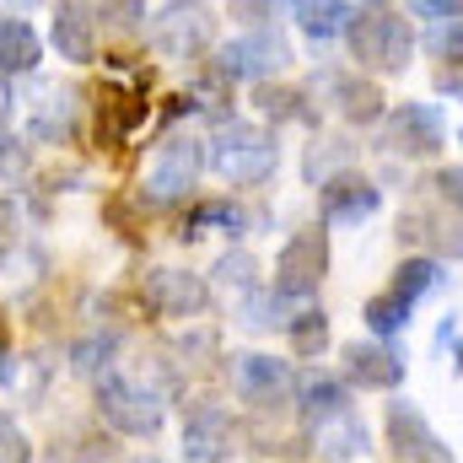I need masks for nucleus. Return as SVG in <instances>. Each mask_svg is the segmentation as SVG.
Instances as JSON below:
<instances>
[{
    "label": "nucleus",
    "instance_id": "obj_1",
    "mask_svg": "<svg viewBox=\"0 0 463 463\" xmlns=\"http://www.w3.org/2000/svg\"><path fill=\"white\" fill-rule=\"evenodd\" d=\"M275 162H280L275 135L259 129V124H242V118L222 124L216 140L205 146V167H211L216 178H227V184H264V178L275 173Z\"/></svg>",
    "mask_w": 463,
    "mask_h": 463
},
{
    "label": "nucleus",
    "instance_id": "obj_2",
    "mask_svg": "<svg viewBox=\"0 0 463 463\" xmlns=\"http://www.w3.org/2000/svg\"><path fill=\"white\" fill-rule=\"evenodd\" d=\"M350 54L361 71H377V76H399L415 54V27L399 16V11H366V16H350L345 27Z\"/></svg>",
    "mask_w": 463,
    "mask_h": 463
},
{
    "label": "nucleus",
    "instance_id": "obj_3",
    "mask_svg": "<svg viewBox=\"0 0 463 463\" xmlns=\"http://www.w3.org/2000/svg\"><path fill=\"white\" fill-rule=\"evenodd\" d=\"M98 415L114 426L118 437H156L167 410H162V393L146 388L140 377H124V372H103L98 377Z\"/></svg>",
    "mask_w": 463,
    "mask_h": 463
},
{
    "label": "nucleus",
    "instance_id": "obj_4",
    "mask_svg": "<svg viewBox=\"0 0 463 463\" xmlns=\"http://www.w3.org/2000/svg\"><path fill=\"white\" fill-rule=\"evenodd\" d=\"M324 275H329V232L318 227L291 232L280 242V253H275V297L307 302V297H318Z\"/></svg>",
    "mask_w": 463,
    "mask_h": 463
},
{
    "label": "nucleus",
    "instance_id": "obj_5",
    "mask_svg": "<svg viewBox=\"0 0 463 463\" xmlns=\"http://www.w3.org/2000/svg\"><path fill=\"white\" fill-rule=\"evenodd\" d=\"M151 43L167 60H194V54H205L216 43V16L200 0H173L167 11L151 16Z\"/></svg>",
    "mask_w": 463,
    "mask_h": 463
},
{
    "label": "nucleus",
    "instance_id": "obj_6",
    "mask_svg": "<svg viewBox=\"0 0 463 463\" xmlns=\"http://www.w3.org/2000/svg\"><path fill=\"white\" fill-rule=\"evenodd\" d=\"M200 167H205V140L194 135H167L146 167V189L151 200H184L194 184H200Z\"/></svg>",
    "mask_w": 463,
    "mask_h": 463
},
{
    "label": "nucleus",
    "instance_id": "obj_7",
    "mask_svg": "<svg viewBox=\"0 0 463 463\" xmlns=\"http://www.w3.org/2000/svg\"><path fill=\"white\" fill-rule=\"evenodd\" d=\"M388 448H393L399 463H453V448L437 437V426L410 399H393L388 404Z\"/></svg>",
    "mask_w": 463,
    "mask_h": 463
},
{
    "label": "nucleus",
    "instance_id": "obj_8",
    "mask_svg": "<svg viewBox=\"0 0 463 463\" xmlns=\"http://www.w3.org/2000/svg\"><path fill=\"white\" fill-rule=\"evenodd\" d=\"M291 65V43L275 33V27H253L248 38H237V43H227L222 49V76L227 81H237V76H248V81H269V76H280Z\"/></svg>",
    "mask_w": 463,
    "mask_h": 463
},
{
    "label": "nucleus",
    "instance_id": "obj_9",
    "mask_svg": "<svg viewBox=\"0 0 463 463\" xmlns=\"http://www.w3.org/2000/svg\"><path fill=\"white\" fill-rule=\"evenodd\" d=\"M140 297H146V307L162 313V318H200V313L211 307V286H205V275H194V269H151V275L140 280Z\"/></svg>",
    "mask_w": 463,
    "mask_h": 463
},
{
    "label": "nucleus",
    "instance_id": "obj_10",
    "mask_svg": "<svg viewBox=\"0 0 463 463\" xmlns=\"http://www.w3.org/2000/svg\"><path fill=\"white\" fill-rule=\"evenodd\" d=\"M388 146L404 156H437L448 146V118L431 103H399L388 114Z\"/></svg>",
    "mask_w": 463,
    "mask_h": 463
},
{
    "label": "nucleus",
    "instance_id": "obj_11",
    "mask_svg": "<svg viewBox=\"0 0 463 463\" xmlns=\"http://www.w3.org/2000/svg\"><path fill=\"white\" fill-rule=\"evenodd\" d=\"M318 205H324V222H329V227H361V222L377 216L383 189H377L372 178H361V173H340V178H329V184L318 189Z\"/></svg>",
    "mask_w": 463,
    "mask_h": 463
},
{
    "label": "nucleus",
    "instance_id": "obj_12",
    "mask_svg": "<svg viewBox=\"0 0 463 463\" xmlns=\"http://www.w3.org/2000/svg\"><path fill=\"white\" fill-rule=\"evenodd\" d=\"M232 383H237V393H242L248 404L269 410V404H280V399L291 393V366L275 361V355H264V350H248V355L232 361Z\"/></svg>",
    "mask_w": 463,
    "mask_h": 463
},
{
    "label": "nucleus",
    "instance_id": "obj_13",
    "mask_svg": "<svg viewBox=\"0 0 463 463\" xmlns=\"http://www.w3.org/2000/svg\"><path fill=\"white\" fill-rule=\"evenodd\" d=\"M49 38H54L60 60L92 65V60H98V16H92V5H87V0H60V5H54Z\"/></svg>",
    "mask_w": 463,
    "mask_h": 463
},
{
    "label": "nucleus",
    "instance_id": "obj_14",
    "mask_svg": "<svg viewBox=\"0 0 463 463\" xmlns=\"http://www.w3.org/2000/svg\"><path fill=\"white\" fill-rule=\"evenodd\" d=\"M227 437H232V415L216 404V399H194V404L184 410V453H189L194 463L222 458Z\"/></svg>",
    "mask_w": 463,
    "mask_h": 463
},
{
    "label": "nucleus",
    "instance_id": "obj_15",
    "mask_svg": "<svg viewBox=\"0 0 463 463\" xmlns=\"http://www.w3.org/2000/svg\"><path fill=\"white\" fill-rule=\"evenodd\" d=\"M345 377L355 388H372V393H388V388H399L404 383V350L393 345H345Z\"/></svg>",
    "mask_w": 463,
    "mask_h": 463
},
{
    "label": "nucleus",
    "instance_id": "obj_16",
    "mask_svg": "<svg viewBox=\"0 0 463 463\" xmlns=\"http://www.w3.org/2000/svg\"><path fill=\"white\" fill-rule=\"evenodd\" d=\"M291 393L307 420H329V415L350 410V383L335 372H302V377H291Z\"/></svg>",
    "mask_w": 463,
    "mask_h": 463
},
{
    "label": "nucleus",
    "instance_id": "obj_17",
    "mask_svg": "<svg viewBox=\"0 0 463 463\" xmlns=\"http://www.w3.org/2000/svg\"><path fill=\"white\" fill-rule=\"evenodd\" d=\"M313 448L329 463L361 458V453H366V426L355 420V410H340V415H329V420H313Z\"/></svg>",
    "mask_w": 463,
    "mask_h": 463
},
{
    "label": "nucleus",
    "instance_id": "obj_18",
    "mask_svg": "<svg viewBox=\"0 0 463 463\" xmlns=\"http://www.w3.org/2000/svg\"><path fill=\"white\" fill-rule=\"evenodd\" d=\"M38 60H43L38 33H33L22 16H5V11H0V76H27Z\"/></svg>",
    "mask_w": 463,
    "mask_h": 463
},
{
    "label": "nucleus",
    "instance_id": "obj_19",
    "mask_svg": "<svg viewBox=\"0 0 463 463\" xmlns=\"http://www.w3.org/2000/svg\"><path fill=\"white\" fill-rule=\"evenodd\" d=\"M329 92H335V109H340L350 124H377V118H383V92H377L372 81H361V76H335Z\"/></svg>",
    "mask_w": 463,
    "mask_h": 463
},
{
    "label": "nucleus",
    "instance_id": "obj_20",
    "mask_svg": "<svg viewBox=\"0 0 463 463\" xmlns=\"http://www.w3.org/2000/svg\"><path fill=\"white\" fill-rule=\"evenodd\" d=\"M350 11L345 0H297V27L307 33V38H318V43H329V38H340L350 27Z\"/></svg>",
    "mask_w": 463,
    "mask_h": 463
},
{
    "label": "nucleus",
    "instance_id": "obj_21",
    "mask_svg": "<svg viewBox=\"0 0 463 463\" xmlns=\"http://www.w3.org/2000/svg\"><path fill=\"white\" fill-rule=\"evenodd\" d=\"M410 307H415V302H404L399 291H377V297H366V307H361V324H366L377 340H393V335L410 324Z\"/></svg>",
    "mask_w": 463,
    "mask_h": 463
},
{
    "label": "nucleus",
    "instance_id": "obj_22",
    "mask_svg": "<svg viewBox=\"0 0 463 463\" xmlns=\"http://www.w3.org/2000/svg\"><path fill=\"white\" fill-rule=\"evenodd\" d=\"M404 237H426V242H437V248H448L453 259H463V227H448L442 216H426V211H410L404 222H399Z\"/></svg>",
    "mask_w": 463,
    "mask_h": 463
},
{
    "label": "nucleus",
    "instance_id": "obj_23",
    "mask_svg": "<svg viewBox=\"0 0 463 463\" xmlns=\"http://www.w3.org/2000/svg\"><path fill=\"white\" fill-rule=\"evenodd\" d=\"M286 335H291V350H297V355H318V350L329 345V313H324V307H302V313L286 324Z\"/></svg>",
    "mask_w": 463,
    "mask_h": 463
},
{
    "label": "nucleus",
    "instance_id": "obj_24",
    "mask_svg": "<svg viewBox=\"0 0 463 463\" xmlns=\"http://www.w3.org/2000/svg\"><path fill=\"white\" fill-rule=\"evenodd\" d=\"M140 118H146V98H135V92H118V87H109V92H103V124H109V140L129 135Z\"/></svg>",
    "mask_w": 463,
    "mask_h": 463
},
{
    "label": "nucleus",
    "instance_id": "obj_25",
    "mask_svg": "<svg viewBox=\"0 0 463 463\" xmlns=\"http://www.w3.org/2000/svg\"><path fill=\"white\" fill-rule=\"evenodd\" d=\"M442 280V269H437V259H404L399 269H393V286L388 291H399L404 302H420L431 286Z\"/></svg>",
    "mask_w": 463,
    "mask_h": 463
},
{
    "label": "nucleus",
    "instance_id": "obj_26",
    "mask_svg": "<svg viewBox=\"0 0 463 463\" xmlns=\"http://www.w3.org/2000/svg\"><path fill=\"white\" fill-rule=\"evenodd\" d=\"M109 442L103 437H87V431H76V437H65V442H54L49 448V463H109Z\"/></svg>",
    "mask_w": 463,
    "mask_h": 463
},
{
    "label": "nucleus",
    "instance_id": "obj_27",
    "mask_svg": "<svg viewBox=\"0 0 463 463\" xmlns=\"http://www.w3.org/2000/svg\"><path fill=\"white\" fill-rule=\"evenodd\" d=\"M33 129H38L43 140H65V135H71V98L49 92L43 103H33Z\"/></svg>",
    "mask_w": 463,
    "mask_h": 463
},
{
    "label": "nucleus",
    "instance_id": "obj_28",
    "mask_svg": "<svg viewBox=\"0 0 463 463\" xmlns=\"http://www.w3.org/2000/svg\"><path fill=\"white\" fill-rule=\"evenodd\" d=\"M426 49H431L442 65H463V16H453V22H431Z\"/></svg>",
    "mask_w": 463,
    "mask_h": 463
},
{
    "label": "nucleus",
    "instance_id": "obj_29",
    "mask_svg": "<svg viewBox=\"0 0 463 463\" xmlns=\"http://www.w3.org/2000/svg\"><path fill=\"white\" fill-rule=\"evenodd\" d=\"M27 167H33L27 140H22V135H11V129H0V178H5V184H16V178H27Z\"/></svg>",
    "mask_w": 463,
    "mask_h": 463
},
{
    "label": "nucleus",
    "instance_id": "obj_30",
    "mask_svg": "<svg viewBox=\"0 0 463 463\" xmlns=\"http://www.w3.org/2000/svg\"><path fill=\"white\" fill-rule=\"evenodd\" d=\"M109 355H114V335H87L71 350V366L76 372H98V366H109Z\"/></svg>",
    "mask_w": 463,
    "mask_h": 463
},
{
    "label": "nucleus",
    "instance_id": "obj_31",
    "mask_svg": "<svg viewBox=\"0 0 463 463\" xmlns=\"http://www.w3.org/2000/svg\"><path fill=\"white\" fill-rule=\"evenodd\" d=\"M253 269H259V264H253L248 253H227V259L216 264V275H222L227 291H248V286H253Z\"/></svg>",
    "mask_w": 463,
    "mask_h": 463
},
{
    "label": "nucleus",
    "instance_id": "obj_32",
    "mask_svg": "<svg viewBox=\"0 0 463 463\" xmlns=\"http://www.w3.org/2000/svg\"><path fill=\"white\" fill-rule=\"evenodd\" d=\"M0 463H27V437L5 410H0Z\"/></svg>",
    "mask_w": 463,
    "mask_h": 463
},
{
    "label": "nucleus",
    "instance_id": "obj_33",
    "mask_svg": "<svg viewBox=\"0 0 463 463\" xmlns=\"http://www.w3.org/2000/svg\"><path fill=\"white\" fill-rule=\"evenodd\" d=\"M232 16H237V22H248V27H269L275 0H232Z\"/></svg>",
    "mask_w": 463,
    "mask_h": 463
},
{
    "label": "nucleus",
    "instance_id": "obj_34",
    "mask_svg": "<svg viewBox=\"0 0 463 463\" xmlns=\"http://www.w3.org/2000/svg\"><path fill=\"white\" fill-rule=\"evenodd\" d=\"M410 11L426 22H453V16H463V0H410Z\"/></svg>",
    "mask_w": 463,
    "mask_h": 463
},
{
    "label": "nucleus",
    "instance_id": "obj_35",
    "mask_svg": "<svg viewBox=\"0 0 463 463\" xmlns=\"http://www.w3.org/2000/svg\"><path fill=\"white\" fill-rule=\"evenodd\" d=\"M431 189H437L448 205H458V211H463V167H442V173L431 178Z\"/></svg>",
    "mask_w": 463,
    "mask_h": 463
},
{
    "label": "nucleus",
    "instance_id": "obj_36",
    "mask_svg": "<svg viewBox=\"0 0 463 463\" xmlns=\"http://www.w3.org/2000/svg\"><path fill=\"white\" fill-rule=\"evenodd\" d=\"M259 103H264V114H280V118L302 114V109H297V103H302L297 92H275V87H264V92H259Z\"/></svg>",
    "mask_w": 463,
    "mask_h": 463
},
{
    "label": "nucleus",
    "instance_id": "obj_37",
    "mask_svg": "<svg viewBox=\"0 0 463 463\" xmlns=\"http://www.w3.org/2000/svg\"><path fill=\"white\" fill-rule=\"evenodd\" d=\"M16 222H22V216H16V200H5V194H0V242H11V237H16Z\"/></svg>",
    "mask_w": 463,
    "mask_h": 463
},
{
    "label": "nucleus",
    "instance_id": "obj_38",
    "mask_svg": "<svg viewBox=\"0 0 463 463\" xmlns=\"http://www.w3.org/2000/svg\"><path fill=\"white\" fill-rule=\"evenodd\" d=\"M11 114V92H5V76H0V118Z\"/></svg>",
    "mask_w": 463,
    "mask_h": 463
},
{
    "label": "nucleus",
    "instance_id": "obj_39",
    "mask_svg": "<svg viewBox=\"0 0 463 463\" xmlns=\"http://www.w3.org/2000/svg\"><path fill=\"white\" fill-rule=\"evenodd\" d=\"M124 463H162V458H151V453H135V458H124Z\"/></svg>",
    "mask_w": 463,
    "mask_h": 463
},
{
    "label": "nucleus",
    "instance_id": "obj_40",
    "mask_svg": "<svg viewBox=\"0 0 463 463\" xmlns=\"http://www.w3.org/2000/svg\"><path fill=\"white\" fill-rule=\"evenodd\" d=\"M453 361H458V372H463V335H458V345H453Z\"/></svg>",
    "mask_w": 463,
    "mask_h": 463
},
{
    "label": "nucleus",
    "instance_id": "obj_41",
    "mask_svg": "<svg viewBox=\"0 0 463 463\" xmlns=\"http://www.w3.org/2000/svg\"><path fill=\"white\" fill-rule=\"evenodd\" d=\"M211 463H232V458H211Z\"/></svg>",
    "mask_w": 463,
    "mask_h": 463
}]
</instances>
